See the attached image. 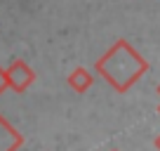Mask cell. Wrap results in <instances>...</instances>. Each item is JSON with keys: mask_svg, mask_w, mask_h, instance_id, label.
Wrapping results in <instances>:
<instances>
[{"mask_svg": "<svg viewBox=\"0 0 160 151\" xmlns=\"http://www.w3.org/2000/svg\"><path fill=\"white\" fill-rule=\"evenodd\" d=\"M97 71L115 87L118 92H125L139 81V76L148 71V64L134 52V47L127 40H118L99 61Z\"/></svg>", "mask_w": 160, "mask_h": 151, "instance_id": "6da1fadb", "label": "cell"}, {"mask_svg": "<svg viewBox=\"0 0 160 151\" xmlns=\"http://www.w3.org/2000/svg\"><path fill=\"white\" fill-rule=\"evenodd\" d=\"M7 73V87H12L14 92H24L31 83L35 81V73L24 59H14L12 66L5 71Z\"/></svg>", "mask_w": 160, "mask_h": 151, "instance_id": "7a4b0ae2", "label": "cell"}, {"mask_svg": "<svg viewBox=\"0 0 160 151\" xmlns=\"http://www.w3.org/2000/svg\"><path fill=\"white\" fill-rule=\"evenodd\" d=\"M24 144V137L0 116V151H17Z\"/></svg>", "mask_w": 160, "mask_h": 151, "instance_id": "3957f363", "label": "cell"}, {"mask_svg": "<svg viewBox=\"0 0 160 151\" xmlns=\"http://www.w3.org/2000/svg\"><path fill=\"white\" fill-rule=\"evenodd\" d=\"M66 81H68V85L73 87L75 92H80V95H82V92H87V87L92 85V73L85 69V66H78L73 73H68V78H66Z\"/></svg>", "mask_w": 160, "mask_h": 151, "instance_id": "277c9868", "label": "cell"}, {"mask_svg": "<svg viewBox=\"0 0 160 151\" xmlns=\"http://www.w3.org/2000/svg\"><path fill=\"white\" fill-rule=\"evenodd\" d=\"M7 90V73H5V69L0 66V95Z\"/></svg>", "mask_w": 160, "mask_h": 151, "instance_id": "5b68a950", "label": "cell"}, {"mask_svg": "<svg viewBox=\"0 0 160 151\" xmlns=\"http://www.w3.org/2000/svg\"><path fill=\"white\" fill-rule=\"evenodd\" d=\"M155 149L160 151V137H158V139H155Z\"/></svg>", "mask_w": 160, "mask_h": 151, "instance_id": "8992f818", "label": "cell"}, {"mask_svg": "<svg viewBox=\"0 0 160 151\" xmlns=\"http://www.w3.org/2000/svg\"><path fill=\"white\" fill-rule=\"evenodd\" d=\"M158 95H160V85H158Z\"/></svg>", "mask_w": 160, "mask_h": 151, "instance_id": "52a82bcc", "label": "cell"}, {"mask_svg": "<svg viewBox=\"0 0 160 151\" xmlns=\"http://www.w3.org/2000/svg\"><path fill=\"white\" fill-rule=\"evenodd\" d=\"M158 113H160V104H158Z\"/></svg>", "mask_w": 160, "mask_h": 151, "instance_id": "ba28073f", "label": "cell"}]
</instances>
